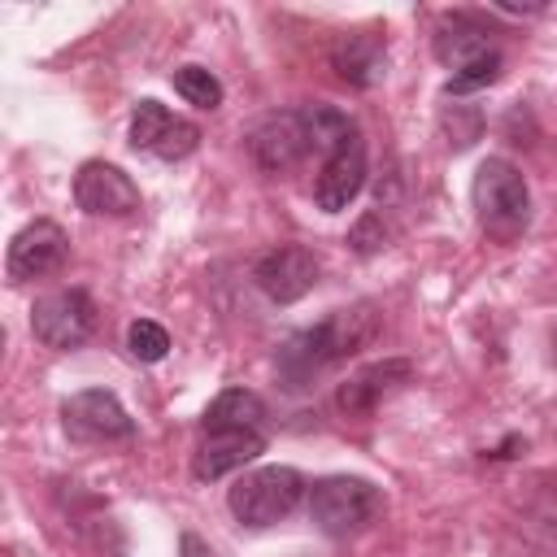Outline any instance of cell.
Returning a JSON list of instances; mask_svg holds the SVG:
<instances>
[{
	"label": "cell",
	"instance_id": "obj_1",
	"mask_svg": "<svg viewBox=\"0 0 557 557\" xmlns=\"http://www.w3.org/2000/svg\"><path fill=\"white\" fill-rule=\"evenodd\" d=\"M379 331H383V313H379L374 300L331 309L326 318H318L313 326L292 331L274 348V379L287 392H309L318 379H326L331 370L352 361L361 348H370L379 339Z\"/></svg>",
	"mask_w": 557,
	"mask_h": 557
},
{
	"label": "cell",
	"instance_id": "obj_2",
	"mask_svg": "<svg viewBox=\"0 0 557 557\" xmlns=\"http://www.w3.org/2000/svg\"><path fill=\"white\" fill-rule=\"evenodd\" d=\"M431 52L435 61L448 70V83H444V96L461 100L470 91H483L500 78L505 70V52L496 44V30L479 17V13H444L435 22V35H431Z\"/></svg>",
	"mask_w": 557,
	"mask_h": 557
},
{
	"label": "cell",
	"instance_id": "obj_3",
	"mask_svg": "<svg viewBox=\"0 0 557 557\" xmlns=\"http://www.w3.org/2000/svg\"><path fill=\"white\" fill-rule=\"evenodd\" d=\"M470 209L483 235L496 244H513L531 226V187L527 174L509 157H483L470 178Z\"/></svg>",
	"mask_w": 557,
	"mask_h": 557
},
{
	"label": "cell",
	"instance_id": "obj_4",
	"mask_svg": "<svg viewBox=\"0 0 557 557\" xmlns=\"http://www.w3.org/2000/svg\"><path fill=\"white\" fill-rule=\"evenodd\" d=\"M309 522L326 540H352L383 513V492L361 474H322L309 483Z\"/></svg>",
	"mask_w": 557,
	"mask_h": 557
},
{
	"label": "cell",
	"instance_id": "obj_5",
	"mask_svg": "<svg viewBox=\"0 0 557 557\" xmlns=\"http://www.w3.org/2000/svg\"><path fill=\"white\" fill-rule=\"evenodd\" d=\"M305 496H309V483L296 466H252L231 483L226 509L239 527L265 531V527L283 522Z\"/></svg>",
	"mask_w": 557,
	"mask_h": 557
},
{
	"label": "cell",
	"instance_id": "obj_6",
	"mask_svg": "<svg viewBox=\"0 0 557 557\" xmlns=\"http://www.w3.org/2000/svg\"><path fill=\"white\" fill-rule=\"evenodd\" d=\"M244 148L252 157V165L261 174H287L296 170L309 152H313V131L305 109H270L252 122V131L244 135Z\"/></svg>",
	"mask_w": 557,
	"mask_h": 557
},
{
	"label": "cell",
	"instance_id": "obj_7",
	"mask_svg": "<svg viewBox=\"0 0 557 557\" xmlns=\"http://www.w3.org/2000/svg\"><path fill=\"white\" fill-rule=\"evenodd\" d=\"M30 335L52 352H74L96 335V300L87 287H57L30 305Z\"/></svg>",
	"mask_w": 557,
	"mask_h": 557
},
{
	"label": "cell",
	"instance_id": "obj_8",
	"mask_svg": "<svg viewBox=\"0 0 557 557\" xmlns=\"http://www.w3.org/2000/svg\"><path fill=\"white\" fill-rule=\"evenodd\" d=\"M366 178H370V148H366L361 126H348L322 152V170L313 178V205L322 213H344L366 191Z\"/></svg>",
	"mask_w": 557,
	"mask_h": 557
},
{
	"label": "cell",
	"instance_id": "obj_9",
	"mask_svg": "<svg viewBox=\"0 0 557 557\" xmlns=\"http://www.w3.org/2000/svg\"><path fill=\"white\" fill-rule=\"evenodd\" d=\"M61 431L74 444H126L135 440V418L109 387H83L61 400Z\"/></svg>",
	"mask_w": 557,
	"mask_h": 557
},
{
	"label": "cell",
	"instance_id": "obj_10",
	"mask_svg": "<svg viewBox=\"0 0 557 557\" xmlns=\"http://www.w3.org/2000/svg\"><path fill=\"white\" fill-rule=\"evenodd\" d=\"M131 148L157 161H187L200 148V126L174 109H165L161 100L144 96L131 109Z\"/></svg>",
	"mask_w": 557,
	"mask_h": 557
},
{
	"label": "cell",
	"instance_id": "obj_11",
	"mask_svg": "<svg viewBox=\"0 0 557 557\" xmlns=\"http://www.w3.org/2000/svg\"><path fill=\"white\" fill-rule=\"evenodd\" d=\"M322 278V261L305 244H274L252 261V283L270 305L305 300Z\"/></svg>",
	"mask_w": 557,
	"mask_h": 557
},
{
	"label": "cell",
	"instance_id": "obj_12",
	"mask_svg": "<svg viewBox=\"0 0 557 557\" xmlns=\"http://www.w3.org/2000/svg\"><path fill=\"white\" fill-rule=\"evenodd\" d=\"M70 257V235L61 231V222L52 218H35L26 222L13 239H9V252H4V274L13 287L30 283V278H48L65 265Z\"/></svg>",
	"mask_w": 557,
	"mask_h": 557
},
{
	"label": "cell",
	"instance_id": "obj_13",
	"mask_svg": "<svg viewBox=\"0 0 557 557\" xmlns=\"http://www.w3.org/2000/svg\"><path fill=\"white\" fill-rule=\"evenodd\" d=\"M74 205L87 213V218H135L139 213V187L135 178L113 165V161H83L78 174H74Z\"/></svg>",
	"mask_w": 557,
	"mask_h": 557
},
{
	"label": "cell",
	"instance_id": "obj_14",
	"mask_svg": "<svg viewBox=\"0 0 557 557\" xmlns=\"http://www.w3.org/2000/svg\"><path fill=\"white\" fill-rule=\"evenodd\" d=\"M413 379V361L405 357H383V361H370L361 366L357 374H348L339 387H335V409L344 418H370L387 396H396L405 383Z\"/></svg>",
	"mask_w": 557,
	"mask_h": 557
},
{
	"label": "cell",
	"instance_id": "obj_15",
	"mask_svg": "<svg viewBox=\"0 0 557 557\" xmlns=\"http://www.w3.org/2000/svg\"><path fill=\"white\" fill-rule=\"evenodd\" d=\"M331 70L339 83L370 91L387 78V39L379 30H344L331 44Z\"/></svg>",
	"mask_w": 557,
	"mask_h": 557
},
{
	"label": "cell",
	"instance_id": "obj_16",
	"mask_svg": "<svg viewBox=\"0 0 557 557\" xmlns=\"http://www.w3.org/2000/svg\"><path fill=\"white\" fill-rule=\"evenodd\" d=\"M261 453H265V431H200L191 474L200 483H213L222 474H235V470L252 466Z\"/></svg>",
	"mask_w": 557,
	"mask_h": 557
},
{
	"label": "cell",
	"instance_id": "obj_17",
	"mask_svg": "<svg viewBox=\"0 0 557 557\" xmlns=\"http://www.w3.org/2000/svg\"><path fill=\"white\" fill-rule=\"evenodd\" d=\"M265 400L252 387H222L205 413H200V431H265Z\"/></svg>",
	"mask_w": 557,
	"mask_h": 557
},
{
	"label": "cell",
	"instance_id": "obj_18",
	"mask_svg": "<svg viewBox=\"0 0 557 557\" xmlns=\"http://www.w3.org/2000/svg\"><path fill=\"white\" fill-rule=\"evenodd\" d=\"M170 83H174V91L187 100V104H196V109H218L222 104V96H226V87H222V78L209 70V65H196V61H187V65H178L174 74H170Z\"/></svg>",
	"mask_w": 557,
	"mask_h": 557
},
{
	"label": "cell",
	"instance_id": "obj_19",
	"mask_svg": "<svg viewBox=\"0 0 557 557\" xmlns=\"http://www.w3.org/2000/svg\"><path fill=\"white\" fill-rule=\"evenodd\" d=\"M440 135L453 152H466L479 135H483V109L479 104H466V100H453L440 109Z\"/></svg>",
	"mask_w": 557,
	"mask_h": 557
},
{
	"label": "cell",
	"instance_id": "obj_20",
	"mask_svg": "<svg viewBox=\"0 0 557 557\" xmlns=\"http://www.w3.org/2000/svg\"><path fill=\"white\" fill-rule=\"evenodd\" d=\"M126 352H131L139 366H157V361H165V352H170V331H165L161 322H152V318H135V322L126 326Z\"/></svg>",
	"mask_w": 557,
	"mask_h": 557
},
{
	"label": "cell",
	"instance_id": "obj_21",
	"mask_svg": "<svg viewBox=\"0 0 557 557\" xmlns=\"http://www.w3.org/2000/svg\"><path fill=\"white\" fill-rule=\"evenodd\" d=\"M396 239V222H392V213L387 209H366L361 218H357V226H352V235H348V244L361 252V257H374V252H383L387 244Z\"/></svg>",
	"mask_w": 557,
	"mask_h": 557
},
{
	"label": "cell",
	"instance_id": "obj_22",
	"mask_svg": "<svg viewBox=\"0 0 557 557\" xmlns=\"http://www.w3.org/2000/svg\"><path fill=\"white\" fill-rule=\"evenodd\" d=\"M178 557H218V553H213L196 531H183V535H178Z\"/></svg>",
	"mask_w": 557,
	"mask_h": 557
},
{
	"label": "cell",
	"instance_id": "obj_23",
	"mask_svg": "<svg viewBox=\"0 0 557 557\" xmlns=\"http://www.w3.org/2000/svg\"><path fill=\"white\" fill-rule=\"evenodd\" d=\"M513 448H527V440H522V435H509L500 448H492V453H483V457H487V461H505V457H513Z\"/></svg>",
	"mask_w": 557,
	"mask_h": 557
},
{
	"label": "cell",
	"instance_id": "obj_24",
	"mask_svg": "<svg viewBox=\"0 0 557 557\" xmlns=\"http://www.w3.org/2000/svg\"><path fill=\"white\" fill-rule=\"evenodd\" d=\"M548 344H553V366H557V326H553V339Z\"/></svg>",
	"mask_w": 557,
	"mask_h": 557
}]
</instances>
